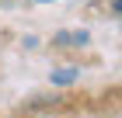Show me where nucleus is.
<instances>
[{"instance_id":"7ed1b4c3","label":"nucleus","mask_w":122,"mask_h":118,"mask_svg":"<svg viewBox=\"0 0 122 118\" xmlns=\"http://www.w3.org/2000/svg\"><path fill=\"white\" fill-rule=\"evenodd\" d=\"M112 10H115V14H122V0H112Z\"/></svg>"},{"instance_id":"20e7f679","label":"nucleus","mask_w":122,"mask_h":118,"mask_svg":"<svg viewBox=\"0 0 122 118\" xmlns=\"http://www.w3.org/2000/svg\"><path fill=\"white\" fill-rule=\"evenodd\" d=\"M38 4H49V0H38Z\"/></svg>"},{"instance_id":"f03ea898","label":"nucleus","mask_w":122,"mask_h":118,"mask_svg":"<svg viewBox=\"0 0 122 118\" xmlns=\"http://www.w3.org/2000/svg\"><path fill=\"white\" fill-rule=\"evenodd\" d=\"M77 76H80V70H73V66H63V70H56V73H52V83H56V87H70Z\"/></svg>"},{"instance_id":"f257e3e1","label":"nucleus","mask_w":122,"mask_h":118,"mask_svg":"<svg viewBox=\"0 0 122 118\" xmlns=\"http://www.w3.org/2000/svg\"><path fill=\"white\" fill-rule=\"evenodd\" d=\"M87 31H80V28H73V31H56L52 35V42L56 45H70V49H77V45H87Z\"/></svg>"}]
</instances>
